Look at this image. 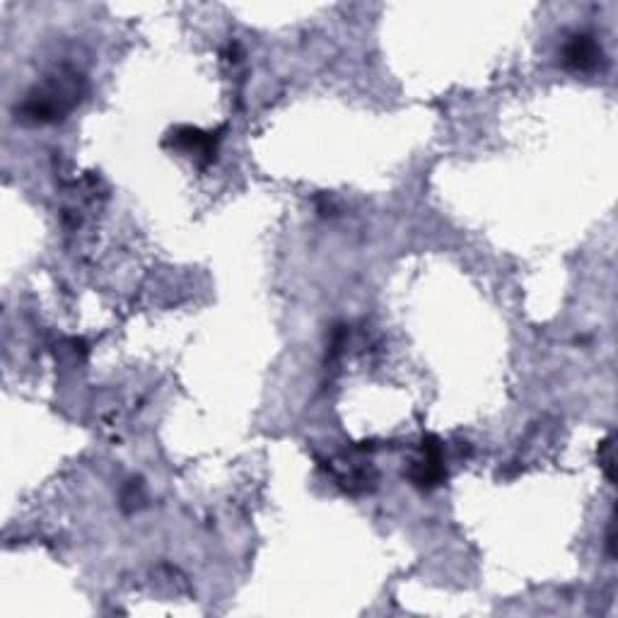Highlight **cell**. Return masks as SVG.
<instances>
[{"label": "cell", "mask_w": 618, "mask_h": 618, "mask_svg": "<svg viewBox=\"0 0 618 618\" xmlns=\"http://www.w3.org/2000/svg\"><path fill=\"white\" fill-rule=\"evenodd\" d=\"M594 61V46L587 39H577L567 48V63L577 65V68H587Z\"/></svg>", "instance_id": "obj_1"}]
</instances>
